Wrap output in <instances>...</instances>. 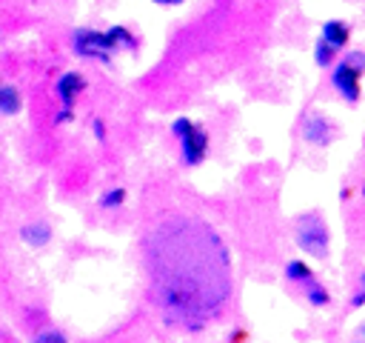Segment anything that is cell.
Here are the masks:
<instances>
[{"label":"cell","mask_w":365,"mask_h":343,"mask_svg":"<svg viewBox=\"0 0 365 343\" xmlns=\"http://www.w3.org/2000/svg\"><path fill=\"white\" fill-rule=\"evenodd\" d=\"M20 237H23L26 243H31V246H43V243H48L51 232H48L46 223H29V226L20 229Z\"/></svg>","instance_id":"30bf717a"},{"label":"cell","mask_w":365,"mask_h":343,"mask_svg":"<svg viewBox=\"0 0 365 343\" xmlns=\"http://www.w3.org/2000/svg\"><path fill=\"white\" fill-rule=\"evenodd\" d=\"M0 111L3 114H17L20 111V94L14 86H3L0 89Z\"/></svg>","instance_id":"8fae6325"},{"label":"cell","mask_w":365,"mask_h":343,"mask_svg":"<svg viewBox=\"0 0 365 343\" xmlns=\"http://www.w3.org/2000/svg\"><path fill=\"white\" fill-rule=\"evenodd\" d=\"M83 89H86V80H83L80 74H63V80L57 83V94L63 97V106H66V109H71L74 97H77Z\"/></svg>","instance_id":"ba28073f"},{"label":"cell","mask_w":365,"mask_h":343,"mask_svg":"<svg viewBox=\"0 0 365 343\" xmlns=\"http://www.w3.org/2000/svg\"><path fill=\"white\" fill-rule=\"evenodd\" d=\"M145 257L151 294L171 320L200 323L231 294V257L220 234L197 217L163 220L148 234Z\"/></svg>","instance_id":"6da1fadb"},{"label":"cell","mask_w":365,"mask_h":343,"mask_svg":"<svg viewBox=\"0 0 365 343\" xmlns=\"http://www.w3.org/2000/svg\"><path fill=\"white\" fill-rule=\"evenodd\" d=\"M74 49H77L80 54H86V57H100V60H106V57L111 54V49H108V43H106L103 31H77Z\"/></svg>","instance_id":"5b68a950"},{"label":"cell","mask_w":365,"mask_h":343,"mask_svg":"<svg viewBox=\"0 0 365 343\" xmlns=\"http://www.w3.org/2000/svg\"><path fill=\"white\" fill-rule=\"evenodd\" d=\"M302 137L308 143H314V146H325L334 137V131H331V126L322 117H308L305 126H302Z\"/></svg>","instance_id":"8992f818"},{"label":"cell","mask_w":365,"mask_h":343,"mask_svg":"<svg viewBox=\"0 0 365 343\" xmlns=\"http://www.w3.org/2000/svg\"><path fill=\"white\" fill-rule=\"evenodd\" d=\"M297 243L311 257H328V229L319 220V214H302L297 223Z\"/></svg>","instance_id":"7a4b0ae2"},{"label":"cell","mask_w":365,"mask_h":343,"mask_svg":"<svg viewBox=\"0 0 365 343\" xmlns=\"http://www.w3.org/2000/svg\"><path fill=\"white\" fill-rule=\"evenodd\" d=\"M319 40L336 51V49H342V46L348 43V26L339 23V20H328V23L322 26V37H319Z\"/></svg>","instance_id":"52a82bcc"},{"label":"cell","mask_w":365,"mask_h":343,"mask_svg":"<svg viewBox=\"0 0 365 343\" xmlns=\"http://www.w3.org/2000/svg\"><path fill=\"white\" fill-rule=\"evenodd\" d=\"M285 274H288L291 280H302V283H311V280H314L311 269H308L305 263H299V260H291V263L285 266Z\"/></svg>","instance_id":"7c38bea8"},{"label":"cell","mask_w":365,"mask_h":343,"mask_svg":"<svg viewBox=\"0 0 365 343\" xmlns=\"http://www.w3.org/2000/svg\"><path fill=\"white\" fill-rule=\"evenodd\" d=\"M308 297H311V303H314V306H325V303H328V292H325L317 280H311V283H308Z\"/></svg>","instance_id":"4fadbf2b"},{"label":"cell","mask_w":365,"mask_h":343,"mask_svg":"<svg viewBox=\"0 0 365 343\" xmlns=\"http://www.w3.org/2000/svg\"><path fill=\"white\" fill-rule=\"evenodd\" d=\"M31 343H66V337H63L60 332H43V334H37Z\"/></svg>","instance_id":"2e32d148"},{"label":"cell","mask_w":365,"mask_h":343,"mask_svg":"<svg viewBox=\"0 0 365 343\" xmlns=\"http://www.w3.org/2000/svg\"><path fill=\"white\" fill-rule=\"evenodd\" d=\"M154 3H160V6H180L182 0H154Z\"/></svg>","instance_id":"e0dca14e"},{"label":"cell","mask_w":365,"mask_h":343,"mask_svg":"<svg viewBox=\"0 0 365 343\" xmlns=\"http://www.w3.org/2000/svg\"><path fill=\"white\" fill-rule=\"evenodd\" d=\"M174 134L182 137V160L188 166H197L202 157H205V149H208V137L202 129H197L191 120H177L174 123Z\"/></svg>","instance_id":"3957f363"},{"label":"cell","mask_w":365,"mask_h":343,"mask_svg":"<svg viewBox=\"0 0 365 343\" xmlns=\"http://www.w3.org/2000/svg\"><path fill=\"white\" fill-rule=\"evenodd\" d=\"M123 200H125V192H123V189H111V192H106V197H103L100 203H103L106 209H111V206H120Z\"/></svg>","instance_id":"5bb4252c"},{"label":"cell","mask_w":365,"mask_h":343,"mask_svg":"<svg viewBox=\"0 0 365 343\" xmlns=\"http://www.w3.org/2000/svg\"><path fill=\"white\" fill-rule=\"evenodd\" d=\"M362 54H351L345 63H339L336 66V71H334V86H336V91L348 100V103H356V97H359V66H362V60H359Z\"/></svg>","instance_id":"277c9868"},{"label":"cell","mask_w":365,"mask_h":343,"mask_svg":"<svg viewBox=\"0 0 365 343\" xmlns=\"http://www.w3.org/2000/svg\"><path fill=\"white\" fill-rule=\"evenodd\" d=\"M103 37H106V43H108L111 51H114V49H134V46H137V37L128 34L123 26H114V29L103 31Z\"/></svg>","instance_id":"9c48e42d"},{"label":"cell","mask_w":365,"mask_h":343,"mask_svg":"<svg viewBox=\"0 0 365 343\" xmlns=\"http://www.w3.org/2000/svg\"><path fill=\"white\" fill-rule=\"evenodd\" d=\"M331 57H334V49H331V46H325V43L319 40V43H317V63H319V66H328V63H331Z\"/></svg>","instance_id":"9a60e30c"}]
</instances>
